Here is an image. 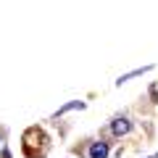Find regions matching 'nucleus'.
<instances>
[{"instance_id":"nucleus-1","label":"nucleus","mask_w":158,"mask_h":158,"mask_svg":"<svg viewBox=\"0 0 158 158\" xmlns=\"http://www.w3.org/2000/svg\"><path fill=\"white\" fill-rule=\"evenodd\" d=\"M129 129H132V121H129L127 116H118V118H113V121H111V132H113L116 137H124Z\"/></svg>"},{"instance_id":"nucleus-2","label":"nucleus","mask_w":158,"mask_h":158,"mask_svg":"<svg viewBox=\"0 0 158 158\" xmlns=\"http://www.w3.org/2000/svg\"><path fill=\"white\" fill-rule=\"evenodd\" d=\"M90 158H108V142L98 140L90 145Z\"/></svg>"},{"instance_id":"nucleus-3","label":"nucleus","mask_w":158,"mask_h":158,"mask_svg":"<svg viewBox=\"0 0 158 158\" xmlns=\"http://www.w3.org/2000/svg\"><path fill=\"white\" fill-rule=\"evenodd\" d=\"M145 71H150V66H142V69H135V71H132V74H124V77H118V79H116V85L121 87V85H124V82H129V79L140 77V74H145Z\"/></svg>"},{"instance_id":"nucleus-4","label":"nucleus","mask_w":158,"mask_h":158,"mask_svg":"<svg viewBox=\"0 0 158 158\" xmlns=\"http://www.w3.org/2000/svg\"><path fill=\"white\" fill-rule=\"evenodd\" d=\"M77 108H79V111H82V108H85V103H82V100H74V103H69V106L58 108V116H63V113H66V111H77Z\"/></svg>"},{"instance_id":"nucleus-5","label":"nucleus","mask_w":158,"mask_h":158,"mask_svg":"<svg viewBox=\"0 0 158 158\" xmlns=\"http://www.w3.org/2000/svg\"><path fill=\"white\" fill-rule=\"evenodd\" d=\"M150 158H158V153H156V156H150Z\"/></svg>"}]
</instances>
